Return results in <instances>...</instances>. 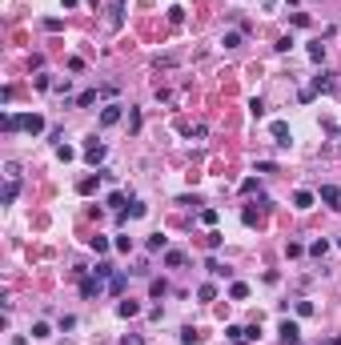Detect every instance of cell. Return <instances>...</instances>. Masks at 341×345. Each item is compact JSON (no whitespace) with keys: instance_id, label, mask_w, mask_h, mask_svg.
Returning <instances> with one entry per match:
<instances>
[{"instance_id":"9","label":"cell","mask_w":341,"mask_h":345,"mask_svg":"<svg viewBox=\"0 0 341 345\" xmlns=\"http://www.w3.org/2000/svg\"><path fill=\"white\" fill-rule=\"evenodd\" d=\"M293 205H297V209H313V193H309V189L293 193Z\"/></svg>"},{"instance_id":"5","label":"cell","mask_w":341,"mask_h":345,"mask_svg":"<svg viewBox=\"0 0 341 345\" xmlns=\"http://www.w3.org/2000/svg\"><path fill=\"white\" fill-rule=\"evenodd\" d=\"M101 289H105V281H101V277H97V273H93V277H84V281H80V293H84V297H97V293H101Z\"/></svg>"},{"instance_id":"18","label":"cell","mask_w":341,"mask_h":345,"mask_svg":"<svg viewBox=\"0 0 341 345\" xmlns=\"http://www.w3.org/2000/svg\"><path fill=\"white\" fill-rule=\"evenodd\" d=\"M32 337H53V325H49V321H36V325H32Z\"/></svg>"},{"instance_id":"15","label":"cell","mask_w":341,"mask_h":345,"mask_svg":"<svg viewBox=\"0 0 341 345\" xmlns=\"http://www.w3.org/2000/svg\"><path fill=\"white\" fill-rule=\"evenodd\" d=\"M0 124H4V133H16V128H20V116H16V113H4Z\"/></svg>"},{"instance_id":"28","label":"cell","mask_w":341,"mask_h":345,"mask_svg":"<svg viewBox=\"0 0 341 345\" xmlns=\"http://www.w3.org/2000/svg\"><path fill=\"white\" fill-rule=\"evenodd\" d=\"M221 45H225V49H237V45H241V32H225V40H221Z\"/></svg>"},{"instance_id":"29","label":"cell","mask_w":341,"mask_h":345,"mask_svg":"<svg viewBox=\"0 0 341 345\" xmlns=\"http://www.w3.org/2000/svg\"><path fill=\"white\" fill-rule=\"evenodd\" d=\"M4 177H8V181H20V165H12V161H8V165H4Z\"/></svg>"},{"instance_id":"10","label":"cell","mask_w":341,"mask_h":345,"mask_svg":"<svg viewBox=\"0 0 341 345\" xmlns=\"http://www.w3.org/2000/svg\"><path fill=\"white\" fill-rule=\"evenodd\" d=\"M116 120H120V105H109V109L101 113V124L109 128V124H116Z\"/></svg>"},{"instance_id":"14","label":"cell","mask_w":341,"mask_h":345,"mask_svg":"<svg viewBox=\"0 0 341 345\" xmlns=\"http://www.w3.org/2000/svg\"><path fill=\"white\" fill-rule=\"evenodd\" d=\"M165 265H169V269L185 265V253H181V249H169V253H165Z\"/></svg>"},{"instance_id":"19","label":"cell","mask_w":341,"mask_h":345,"mask_svg":"<svg viewBox=\"0 0 341 345\" xmlns=\"http://www.w3.org/2000/svg\"><path fill=\"white\" fill-rule=\"evenodd\" d=\"M124 285H129V277H124V273H113V281H109V289H113V293H124Z\"/></svg>"},{"instance_id":"24","label":"cell","mask_w":341,"mask_h":345,"mask_svg":"<svg viewBox=\"0 0 341 345\" xmlns=\"http://www.w3.org/2000/svg\"><path fill=\"white\" fill-rule=\"evenodd\" d=\"M229 293H233V297H237V301H245V297H249V285H245V281H237V285L229 289Z\"/></svg>"},{"instance_id":"2","label":"cell","mask_w":341,"mask_h":345,"mask_svg":"<svg viewBox=\"0 0 341 345\" xmlns=\"http://www.w3.org/2000/svg\"><path fill=\"white\" fill-rule=\"evenodd\" d=\"M281 345H301V329H297V321H281Z\"/></svg>"},{"instance_id":"4","label":"cell","mask_w":341,"mask_h":345,"mask_svg":"<svg viewBox=\"0 0 341 345\" xmlns=\"http://www.w3.org/2000/svg\"><path fill=\"white\" fill-rule=\"evenodd\" d=\"M321 201H325L329 209H341V189L337 185H321Z\"/></svg>"},{"instance_id":"16","label":"cell","mask_w":341,"mask_h":345,"mask_svg":"<svg viewBox=\"0 0 341 345\" xmlns=\"http://www.w3.org/2000/svg\"><path fill=\"white\" fill-rule=\"evenodd\" d=\"M197 297H201V301H213V297H217V285H213V281H205V285L197 289Z\"/></svg>"},{"instance_id":"32","label":"cell","mask_w":341,"mask_h":345,"mask_svg":"<svg viewBox=\"0 0 341 345\" xmlns=\"http://www.w3.org/2000/svg\"><path fill=\"white\" fill-rule=\"evenodd\" d=\"M60 4H64V8H76V0H60Z\"/></svg>"},{"instance_id":"13","label":"cell","mask_w":341,"mask_h":345,"mask_svg":"<svg viewBox=\"0 0 341 345\" xmlns=\"http://www.w3.org/2000/svg\"><path fill=\"white\" fill-rule=\"evenodd\" d=\"M309 60H313V64H321V60H325V45H321V40H313V45H309Z\"/></svg>"},{"instance_id":"33","label":"cell","mask_w":341,"mask_h":345,"mask_svg":"<svg viewBox=\"0 0 341 345\" xmlns=\"http://www.w3.org/2000/svg\"><path fill=\"white\" fill-rule=\"evenodd\" d=\"M237 345H245V341H237Z\"/></svg>"},{"instance_id":"7","label":"cell","mask_w":341,"mask_h":345,"mask_svg":"<svg viewBox=\"0 0 341 345\" xmlns=\"http://www.w3.org/2000/svg\"><path fill=\"white\" fill-rule=\"evenodd\" d=\"M84 157H89V165H101V161H105V145H97V141H93Z\"/></svg>"},{"instance_id":"1","label":"cell","mask_w":341,"mask_h":345,"mask_svg":"<svg viewBox=\"0 0 341 345\" xmlns=\"http://www.w3.org/2000/svg\"><path fill=\"white\" fill-rule=\"evenodd\" d=\"M329 89H333V72H321V76L301 93V101H313V93H329Z\"/></svg>"},{"instance_id":"8","label":"cell","mask_w":341,"mask_h":345,"mask_svg":"<svg viewBox=\"0 0 341 345\" xmlns=\"http://www.w3.org/2000/svg\"><path fill=\"white\" fill-rule=\"evenodd\" d=\"M16 197H20V181H8V185H4V197H0V201H4V205H12Z\"/></svg>"},{"instance_id":"21","label":"cell","mask_w":341,"mask_h":345,"mask_svg":"<svg viewBox=\"0 0 341 345\" xmlns=\"http://www.w3.org/2000/svg\"><path fill=\"white\" fill-rule=\"evenodd\" d=\"M93 101H97V89H89V93H80V97H76V105H80V109H89Z\"/></svg>"},{"instance_id":"23","label":"cell","mask_w":341,"mask_h":345,"mask_svg":"<svg viewBox=\"0 0 341 345\" xmlns=\"http://www.w3.org/2000/svg\"><path fill=\"white\" fill-rule=\"evenodd\" d=\"M181 20H185V8H181V4H173V8H169V24H181Z\"/></svg>"},{"instance_id":"30","label":"cell","mask_w":341,"mask_h":345,"mask_svg":"<svg viewBox=\"0 0 341 345\" xmlns=\"http://www.w3.org/2000/svg\"><path fill=\"white\" fill-rule=\"evenodd\" d=\"M197 341V329H181V345H193Z\"/></svg>"},{"instance_id":"6","label":"cell","mask_w":341,"mask_h":345,"mask_svg":"<svg viewBox=\"0 0 341 345\" xmlns=\"http://www.w3.org/2000/svg\"><path fill=\"white\" fill-rule=\"evenodd\" d=\"M273 137H277V145H289L293 137H289V124L285 120H273Z\"/></svg>"},{"instance_id":"3","label":"cell","mask_w":341,"mask_h":345,"mask_svg":"<svg viewBox=\"0 0 341 345\" xmlns=\"http://www.w3.org/2000/svg\"><path fill=\"white\" fill-rule=\"evenodd\" d=\"M20 128H24V133H32V137H36V133H45V116H36V113L20 116Z\"/></svg>"},{"instance_id":"34","label":"cell","mask_w":341,"mask_h":345,"mask_svg":"<svg viewBox=\"0 0 341 345\" xmlns=\"http://www.w3.org/2000/svg\"><path fill=\"white\" fill-rule=\"evenodd\" d=\"M337 245H341V241H337Z\"/></svg>"},{"instance_id":"27","label":"cell","mask_w":341,"mask_h":345,"mask_svg":"<svg viewBox=\"0 0 341 345\" xmlns=\"http://www.w3.org/2000/svg\"><path fill=\"white\" fill-rule=\"evenodd\" d=\"M249 109H253V116H265V101H261V97H253V101H249Z\"/></svg>"},{"instance_id":"20","label":"cell","mask_w":341,"mask_h":345,"mask_svg":"<svg viewBox=\"0 0 341 345\" xmlns=\"http://www.w3.org/2000/svg\"><path fill=\"white\" fill-rule=\"evenodd\" d=\"M149 293H153V297H165V293H169V281H165V277H161V281H153Z\"/></svg>"},{"instance_id":"26","label":"cell","mask_w":341,"mask_h":345,"mask_svg":"<svg viewBox=\"0 0 341 345\" xmlns=\"http://www.w3.org/2000/svg\"><path fill=\"white\" fill-rule=\"evenodd\" d=\"M225 337H229V341H241V337H245V329H241V325H229Z\"/></svg>"},{"instance_id":"12","label":"cell","mask_w":341,"mask_h":345,"mask_svg":"<svg viewBox=\"0 0 341 345\" xmlns=\"http://www.w3.org/2000/svg\"><path fill=\"white\" fill-rule=\"evenodd\" d=\"M116 313H120V317H137V313H141V305H137V301H120V305H116Z\"/></svg>"},{"instance_id":"31","label":"cell","mask_w":341,"mask_h":345,"mask_svg":"<svg viewBox=\"0 0 341 345\" xmlns=\"http://www.w3.org/2000/svg\"><path fill=\"white\" fill-rule=\"evenodd\" d=\"M120 345H141V337H124V341H120Z\"/></svg>"},{"instance_id":"25","label":"cell","mask_w":341,"mask_h":345,"mask_svg":"<svg viewBox=\"0 0 341 345\" xmlns=\"http://www.w3.org/2000/svg\"><path fill=\"white\" fill-rule=\"evenodd\" d=\"M209 273H213V277H229V269L221 265V261H209Z\"/></svg>"},{"instance_id":"22","label":"cell","mask_w":341,"mask_h":345,"mask_svg":"<svg viewBox=\"0 0 341 345\" xmlns=\"http://www.w3.org/2000/svg\"><path fill=\"white\" fill-rule=\"evenodd\" d=\"M309 253H313V257H325V253H329V241H313Z\"/></svg>"},{"instance_id":"17","label":"cell","mask_w":341,"mask_h":345,"mask_svg":"<svg viewBox=\"0 0 341 345\" xmlns=\"http://www.w3.org/2000/svg\"><path fill=\"white\" fill-rule=\"evenodd\" d=\"M93 273H97V277H101V281H113V265H109V261H101V265H97V269H93Z\"/></svg>"},{"instance_id":"11","label":"cell","mask_w":341,"mask_h":345,"mask_svg":"<svg viewBox=\"0 0 341 345\" xmlns=\"http://www.w3.org/2000/svg\"><path fill=\"white\" fill-rule=\"evenodd\" d=\"M145 245H149V253H161V249L169 245V237H161V233H153V237H149Z\"/></svg>"}]
</instances>
